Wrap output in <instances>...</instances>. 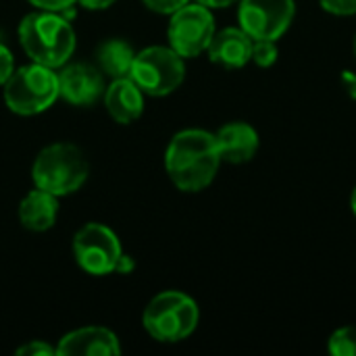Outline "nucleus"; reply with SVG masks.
<instances>
[{"label": "nucleus", "mask_w": 356, "mask_h": 356, "mask_svg": "<svg viewBox=\"0 0 356 356\" xmlns=\"http://www.w3.org/2000/svg\"><path fill=\"white\" fill-rule=\"evenodd\" d=\"M221 152L215 134L204 129H184L173 136L165 152V169L181 192L209 188L219 171Z\"/></svg>", "instance_id": "nucleus-1"}, {"label": "nucleus", "mask_w": 356, "mask_h": 356, "mask_svg": "<svg viewBox=\"0 0 356 356\" xmlns=\"http://www.w3.org/2000/svg\"><path fill=\"white\" fill-rule=\"evenodd\" d=\"M19 40L25 54L46 67H63L75 50V33L58 13L42 10L27 15L19 25Z\"/></svg>", "instance_id": "nucleus-2"}, {"label": "nucleus", "mask_w": 356, "mask_h": 356, "mask_svg": "<svg viewBox=\"0 0 356 356\" xmlns=\"http://www.w3.org/2000/svg\"><path fill=\"white\" fill-rule=\"evenodd\" d=\"M90 165L83 152L73 144H50L33 161L31 177L35 188H42L54 196H67L77 192L88 179Z\"/></svg>", "instance_id": "nucleus-3"}, {"label": "nucleus", "mask_w": 356, "mask_h": 356, "mask_svg": "<svg viewBox=\"0 0 356 356\" xmlns=\"http://www.w3.org/2000/svg\"><path fill=\"white\" fill-rule=\"evenodd\" d=\"M200 319L198 305L184 292L169 290L154 296L142 317L144 330L156 342H181L194 334Z\"/></svg>", "instance_id": "nucleus-4"}, {"label": "nucleus", "mask_w": 356, "mask_h": 356, "mask_svg": "<svg viewBox=\"0 0 356 356\" xmlns=\"http://www.w3.org/2000/svg\"><path fill=\"white\" fill-rule=\"evenodd\" d=\"M58 98V75L52 67L33 63L13 71L4 83V102L17 115H38Z\"/></svg>", "instance_id": "nucleus-5"}, {"label": "nucleus", "mask_w": 356, "mask_h": 356, "mask_svg": "<svg viewBox=\"0 0 356 356\" xmlns=\"http://www.w3.org/2000/svg\"><path fill=\"white\" fill-rule=\"evenodd\" d=\"M134 83L148 96H167L175 92L186 77L184 56L171 46H150L134 56L129 71Z\"/></svg>", "instance_id": "nucleus-6"}, {"label": "nucleus", "mask_w": 356, "mask_h": 356, "mask_svg": "<svg viewBox=\"0 0 356 356\" xmlns=\"http://www.w3.org/2000/svg\"><path fill=\"white\" fill-rule=\"evenodd\" d=\"M167 35L171 48L179 56L184 58L198 56L209 48L215 35V19L211 15V8L200 2L194 4L188 2L186 6H181L171 15Z\"/></svg>", "instance_id": "nucleus-7"}, {"label": "nucleus", "mask_w": 356, "mask_h": 356, "mask_svg": "<svg viewBox=\"0 0 356 356\" xmlns=\"http://www.w3.org/2000/svg\"><path fill=\"white\" fill-rule=\"evenodd\" d=\"M73 254L77 265L86 273L108 275L115 273L123 250L113 229H108L102 223H88L75 234Z\"/></svg>", "instance_id": "nucleus-8"}, {"label": "nucleus", "mask_w": 356, "mask_h": 356, "mask_svg": "<svg viewBox=\"0 0 356 356\" xmlns=\"http://www.w3.org/2000/svg\"><path fill=\"white\" fill-rule=\"evenodd\" d=\"M294 15V0H242L238 8L240 27L252 40L277 42L290 29Z\"/></svg>", "instance_id": "nucleus-9"}, {"label": "nucleus", "mask_w": 356, "mask_h": 356, "mask_svg": "<svg viewBox=\"0 0 356 356\" xmlns=\"http://www.w3.org/2000/svg\"><path fill=\"white\" fill-rule=\"evenodd\" d=\"M104 94V79L98 69L77 63L58 73V96L75 106H92Z\"/></svg>", "instance_id": "nucleus-10"}, {"label": "nucleus", "mask_w": 356, "mask_h": 356, "mask_svg": "<svg viewBox=\"0 0 356 356\" xmlns=\"http://www.w3.org/2000/svg\"><path fill=\"white\" fill-rule=\"evenodd\" d=\"M121 353L119 340L104 327H83L67 334L58 346V356H113Z\"/></svg>", "instance_id": "nucleus-11"}, {"label": "nucleus", "mask_w": 356, "mask_h": 356, "mask_svg": "<svg viewBox=\"0 0 356 356\" xmlns=\"http://www.w3.org/2000/svg\"><path fill=\"white\" fill-rule=\"evenodd\" d=\"M209 58L225 69H242L252 56V38L242 27H225L215 31L209 48Z\"/></svg>", "instance_id": "nucleus-12"}, {"label": "nucleus", "mask_w": 356, "mask_h": 356, "mask_svg": "<svg viewBox=\"0 0 356 356\" xmlns=\"http://www.w3.org/2000/svg\"><path fill=\"white\" fill-rule=\"evenodd\" d=\"M215 138L219 144L221 161H227L232 165H242L252 161L261 144L257 129L244 121H234L223 125L215 134Z\"/></svg>", "instance_id": "nucleus-13"}, {"label": "nucleus", "mask_w": 356, "mask_h": 356, "mask_svg": "<svg viewBox=\"0 0 356 356\" xmlns=\"http://www.w3.org/2000/svg\"><path fill=\"white\" fill-rule=\"evenodd\" d=\"M144 92L134 83L131 77L113 79L104 90V104L117 123H131L144 111Z\"/></svg>", "instance_id": "nucleus-14"}, {"label": "nucleus", "mask_w": 356, "mask_h": 356, "mask_svg": "<svg viewBox=\"0 0 356 356\" xmlns=\"http://www.w3.org/2000/svg\"><path fill=\"white\" fill-rule=\"evenodd\" d=\"M58 196L35 188L19 204V221L29 232H46L54 225L58 213Z\"/></svg>", "instance_id": "nucleus-15"}, {"label": "nucleus", "mask_w": 356, "mask_h": 356, "mask_svg": "<svg viewBox=\"0 0 356 356\" xmlns=\"http://www.w3.org/2000/svg\"><path fill=\"white\" fill-rule=\"evenodd\" d=\"M134 56H136L134 48L125 40H117V38L102 42L98 48V63H100L102 71L113 79L129 77Z\"/></svg>", "instance_id": "nucleus-16"}, {"label": "nucleus", "mask_w": 356, "mask_h": 356, "mask_svg": "<svg viewBox=\"0 0 356 356\" xmlns=\"http://www.w3.org/2000/svg\"><path fill=\"white\" fill-rule=\"evenodd\" d=\"M327 350L334 356H356V325H346L330 336Z\"/></svg>", "instance_id": "nucleus-17"}, {"label": "nucleus", "mask_w": 356, "mask_h": 356, "mask_svg": "<svg viewBox=\"0 0 356 356\" xmlns=\"http://www.w3.org/2000/svg\"><path fill=\"white\" fill-rule=\"evenodd\" d=\"M280 56V50H277V44L273 40H252V56L250 60L263 69L275 65Z\"/></svg>", "instance_id": "nucleus-18"}, {"label": "nucleus", "mask_w": 356, "mask_h": 356, "mask_svg": "<svg viewBox=\"0 0 356 356\" xmlns=\"http://www.w3.org/2000/svg\"><path fill=\"white\" fill-rule=\"evenodd\" d=\"M321 8L338 15V17H350L356 15V0H319Z\"/></svg>", "instance_id": "nucleus-19"}, {"label": "nucleus", "mask_w": 356, "mask_h": 356, "mask_svg": "<svg viewBox=\"0 0 356 356\" xmlns=\"http://www.w3.org/2000/svg\"><path fill=\"white\" fill-rule=\"evenodd\" d=\"M190 0H144V4L154 10V13H163V15H173L175 10H179L181 6H186Z\"/></svg>", "instance_id": "nucleus-20"}, {"label": "nucleus", "mask_w": 356, "mask_h": 356, "mask_svg": "<svg viewBox=\"0 0 356 356\" xmlns=\"http://www.w3.org/2000/svg\"><path fill=\"white\" fill-rule=\"evenodd\" d=\"M17 355L19 356H52L56 355V348H52L50 344L46 342H29L21 348H17Z\"/></svg>", "instance_id": "nucleus-21"}, {"label": "nucleus", "mask_w": 356, "mask_h": 356, "mask_svg": "<svg viewBox=\"0 0 356 356\" xmlns=\"http://www.w3.org/2000/svg\"><path fill=\"white\" fill-rule=\"evenodd\" d=\"M13 71H15L13 54L4 44H0V83H6V79L13 75Z\"/></svg>", "instance_id": "nucleus-22"}, {"label": "nucleus", "mask_w": 356, "mask_h": 356, "mask_svg": "<svg viewBox=\"0 0 356 356\" xmlns=\"http://www.w3.org/2000/svg\"><path fill=\"white\" fill-rule=\"evenodd\" d=\"M33 6L42 8V10H52V13H63L65 8L73 6L77 0H29Z\"/></svg>", "instance_id": "nucleus-23"}, {"label": "nucleus", "mask_w": 356, "mask_h": 356, "mask_svg": "<svg viewBox=\"0 0 356 356\" xmlns=\"http://www.w3.org/2000/svg\"><path fill=\"white\" fill-rule=\"evenodd\" d=\"M340 81H342V88L346 90V94L356 100V75L353 71H342V77H340Z\"/></svg>", "instance_id": "nucleus-24"}, {"label": "nucleus", "mask_w": 356, "mask_h": 356, "mask_svg": "<svg viewBox=\"0 0 356 356\" xmlns=\"http://www.w3.org/2000/svg\"><path fill=\"white\" fill-rule=\"evenodd\" d=\"M134 267H136V263H134V259L131 257H127V254H121V259H119V263H117V273H123V275H127V273H131L134 271Z\"/></svg>", "instance_id": "nucleus-25"}, {"label": "nucleus", "mask_w": 356, "mask_h": 356, "mask_svg": "<svg viewBox=\"0 0 356 356\" xmlns=\"http://www.w3.org/2000/svg\"><path fill=\"white\" fill-rule=\"evenodd\" d=\"M77 2L90 10H100V8H108L115 0H77Z\"/></svg>", "instance_id": "nucleus-26"}, {"label": "nucleus", "mask_w": 356, "mask_h": 356, "mask_svg": "<svg viewBox=\"0 0 356 356\" xmlns=\"http://www.w3.org/2000/svg\"><path fill=\"white\" fill-rule=\"evenodd\" d=\"M194 2H200V4H204L209 8H225V6L234 4L236 0H194Z\"/></svg>", "instance_id": "nucleus-27"}, {"label": "nucleus", "mask_w": 356, "mask_h": 356, "mask_svg": "<svg viewBox=\"0 0 356 356\" xmlns=\"http://www.w3.org/2000/svg\"><path fill=\"white\" fill-rule=\"evenodd\" d=\"M350 209H353V213H355L356 217V188L353 190V196H350Z\"/></svg>", "instance_id": "nucleus-28"}, {"label": "nucleus", "mask_w": 356, "mask_h": 356, "mask_svg": "<svg viewBox=\"0 0 356 356\" xmlns=\"http://www.w3.org/2000/svg\"><path fill=\"white\" fill-rule=\"evenodd\" d=\"M353 50H355V56H356V35H355V42H353Z\"/></svg>", "instance_id": "nucleus-29"}]
</instances>
